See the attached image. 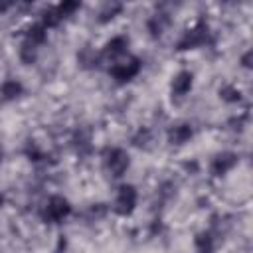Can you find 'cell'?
Returning <instances> with one entry per match:
<instances>
[{
	"instance_id": "obj_1",
	"label": "cell",
	"mask_w": 253,
	"mask_h": 253,
	"mask_svg": "<svg viewBox=\"0 0 253 253\" xmlns=\"http://www.w3.org/2000/svg\"><path fill=\"white\" fill-rule=\"evenodd\" d=\"M69 213H71V206H69V202H67L65 198H61V196H51V198L45 202L43 210H42L43 221H49V223L63 221Z\"/></svg>"
},
{
	"instance_id": "obj_2",
	"label": "cell",
	"mask_w": 253,
	"mask_h": 253,
	"mask_svg": "<svg viewBox=\"0 0 253 253\" xmlns=\"http://www.w3.org/2000/svg\"><path fill=\"white\" fill-rule=\"evenodd\" d=\"M208 42H210V28L206 22H198L188 32H184V36L178 42V49H194Z\"/></svg>"
},
{
	"instance_id": "obj_3",
	"label": "cell",
	"mask_w": 253,
	"mask_h": 253,
	"mask_svg": "<svg viewBox=\"0 0 253 253\" xmlns=\"http://www.w3.org/2000/svg\"><path fill=\"white\" fill-rule=\"evenodd\" d=\"M128 166H130V158H128L126 150H123V148L107 150V154H105V168H107V172L111 176L121 178L128 170Z\"/></svg>"
},
{
	"instance_id": "obj_4",
	"label": "cell",
	"mask_w": 253,
	"mask_h": 253,
	"mask_svg": "<svg viewBox=\"0 0 253 253\" xmlns=\"http://www.w3.org/2000/svg\"><path fill=\"white\" fill-rule=\"evenodd\" d=\"M136 200H138V194L132 186H128V184L121 186L119 194H117V200H115V211L121 213V215H128L134 210Z\"/></svg>"
},
{
	"instance_id": "obj_5",
	"label": "cell",
	"mask_w": 253,
	"mask_h": 253,
	"mask_svg": "<svg viewBox=\"0 0 253 253\" xmlns=\"http://www.w3.org/2000/svg\"><path fill=\"white\" fill-rule=\"evenodd\" d=\"M140 71V61L136 57H128V59H123V61H115V65L111 67V75L125 83V81H130L134 75H138Z\"/></svg>"
},
{
	"instance_id": "obj_6",
	"label": "cell",
	"mask_w": 253,
	"mask_h": 253,
	"mask_svg": "<svg viewBox=\"0 0 253 253\" xmlns=\"http://www.w3.org/2000/svg\"><path fill=\"white\" fill-rule=\"evenodd\" d=\"M192 85H194V75H192L190 71L182 69V71H178V73L172 77L170 91H172V95H174V97H184V95H188V93H190Z\"/></svg>"
},
{
	"instance_id": "obj_7",
	"label": "cell",
	"mask_w": 253,
	"mask_h": 253,
	"mask_svg": "<svg viewBox=\"0 0 253 253\" xmlns=\"http://www.w3.org/2000/svg\"><path fill=\"white\" fill-rule=\"evenodd\" d=\"M237 164V154L235 152H221L213 158L211 162V174L213 176H223L227 174L233 166Z\"/></svg>"
},
{
	"instance_id": "obj_8",
	"label": "cell",
	"mask_w": 253,
	"mask_h": 253,
	"mask_svg": "<svg viewBox=\"0 0 253 253\" xmlns=\"http://www.w3.org/2000/svg\"><path fill=\"white\" fill-rule=\"evenodd\" d=\"M194 134V128L188 125V123H180V125H174L170 130H168V140L176 146H182L186 144Z\"/></svg>"
},
{
	"instance_id": "obj_9",
	"label": "cell",
	"mask_w": 253,
	"mask_h": 253,
	"mask_svg": "<svg viewBox=\"0 0 253 253\" xmlns=\"http://www.w3.org/2000/svg\"><path fill=\"white\" fill-rule=\"evenodd\" d=\"M126 45H128V40H126L125 36H115V38H111V40L105 43L103 53H105L107 57H111V59H117V57L125 55Z\"/></svg>"
},
{
	"instance_id": "obj_10",
	"label": "cell",
	"mask_w": 253,
	"mask_h": 253,
	"mask_svg": "<svg viewBox=\"0 0 253 253\" xmlns=\"http://www.w3.org/2000/svg\"><path fill=\"white\" fill-rule=\"evenodd\" d=\"M45 38H47V28L42 24V22H38V24H32L30 28H28V32H26V42H30L32 45H42L43 42H45Z\"/></svg>"
},
{
	"instance_id": "obj_11",
	"label": "cell",
	"mask_w": 253,
	"mask_h": 253,
	"mask_svg": "<svg viewBox=\"0 0 253 253\" xmlns=\"http://www.w3.org/2000/svg\"><path fill=\"white\" fill-rule=\"evenodd\" d=\"M0 93H2V97L4 99H16V97H20L22 93H24V87H22V83L20 81H16V79H6L2 85H0Z\"/></svg>"
},
{
	"instance_id": "obj_12",
	"label": "cell",
	"mask_w": 253,
	"mask_h": 253,
	"mask_svg": "<svg viewBox=\"0 0 253 253\" xmlns=\"http://www.w3.org/2000/svg\"><path fill=\"white\" fill-rule=\"evenodd\" d=\"M194 245H196L198 253H211L213 251V237L210 233L202 231V233H198L194 237Z\"/></svg>"
},
{
	"instance_id": "obj_13",
	"label": "cell",
	"mask_w": 253,
	"mask_h": 253,
	"mask_svg": "<svg viewBox=\"0 0 253 253\" xmlns=\"http://www.w3.org/2000/svg\"><path fill=\"white\" fill-rule=\"evenodd\" d=\"M77 8H79V4H77V2H69V0H67V2H61L59 6H55L53 10H55L57 18H59V20H63V18H69Z\"/></svg>"
},
{
	"instance_id": "obj_14",
	"label": "cell",
	"mask_w": 253,
	"mask_h": 253,
	"mask_svg": "<svg viewBox=\"0 0 253 253\" xmlns=\"http://www.w3.org/2000/svg\"><path fill=\"white\" fill-rule=\"evenodd\" d=\"M36 55H38V47L32 45L30 42H24L22 47H20V57H22V61H24V63H32V61L36 59Z\"/></svg>"
},
{
	"instance_id": "obj_15",
	"label": "cell",
	"mask_w": 253,
	"mask_h": 253,
	"mask_svg": "<svg viewBox=\"0 0 253 253\" xmlns=\"http://www.w3.org/2000/svg\"><path fill=\"white\" fill-rule=\"evenodd\" d=\"M219 97H221L223 101H227V103H235V101H239L241 93H239V89L233 87V85H223V87L219 89Z\"/></svg>"
},
{
	"instance_id": "obj_16",
	"label": "cell",
	"mask_w": 253,
	"mask_h": 253,
	"mask_svg": "<svg viewBox=\"0 0 253 253\" xmlns=\"http://www.w3.org/2000/svg\"><path fill=\"white\" fill-rule=\"evenodd\" d=\"M150 140H152V132H150L148 128H140V130L134 134V138H132L134 146H138V148H146Z\"/></svg>"
},
{
	"instance_id": "obj_17",
	"label": "cell",
	"mask_w": 253,
	"mask_h": 253,
	"mask_svg": "<svg viewBox=\"0 0 253 253\" xmlns=\"http://www.w3.org/2000/svg\"><path fill=\"white\" fill-rule=\"evenodd\" d=\"M121 4H117V2H113V4H105V8H103V12H101V22H109V20H113L115 18V14L117 12H121Z\"/></svg>"
},
{
	"instance_id": "obj_18",
	"label": "cell",
	"mask_w": 253,
	"mask_h": 253,
	"mask_svg": "<svg viewBox=\"0 0 253 253\" xmlns=\"http://www.w3.org/2000/svg\"><path fill=\"white\" fill-rule=\"evenodd\" d=\"M148 30H150V34L156 38V36H160L162 34V30H164V22H162V16H152L150 20H148Z\"/></svg>"
},
{
	"instance_id": "obj_19",
	"label": "cell",
	"mask_w": 253,
	"mask_h": 253,
	"mask_svg": "<svg viewBox=\"0 0 253 253\" xmlns=\"http://www.w3.org/2000/svg\"><path fill=\"white\" fill-rule=\"evenodd\" d=\"M28 156H32V160H40L42 158V152L32 144V146H28Z\"/></svg>"
},
{
	"instance_id": "obj_20",
	"label": "cell",
	"mask_w": 253,
	"mask_h": 253,
	"mask_svg": "<svg viewBox=\"0 0 253 253\" xmlns=\"http://www.w3.org/2000/svg\"><path fill=\"white\" fill-rule=\"evenodd\" d=\"M249 59H251V51H247L243 57H241V63H243V67H249L251 63H249Z\"/></svg>"
},
{
	"instance_id": "obj_21",
	"label": "cell",
	"mask_w": 253,
	"mask_h": 253,
	"mask_svg": "<svg viewBox=\"0 0 253 253\" xmlns=\"http://www.w3.org/2000/svg\"><path fill=\"white\" fill-rule=\"evenodd\" d=\"M0 162H2V150H0Z\"/></svg>"
},
{
	"instance_id": "obj_22",
	"label": "cell",
	"mask_w": 253,
	"mask_h": 253,
	"mask_svg": "<svg viewBox=\"0 0 253 253\" xmlns=\"http://www.w3.org/2000/svg\"><path fill=\"white\" fill-rule=\"evenodd\" d=\"M0 204H2V196H0Z\"/></svg>"
}]
</instances>
